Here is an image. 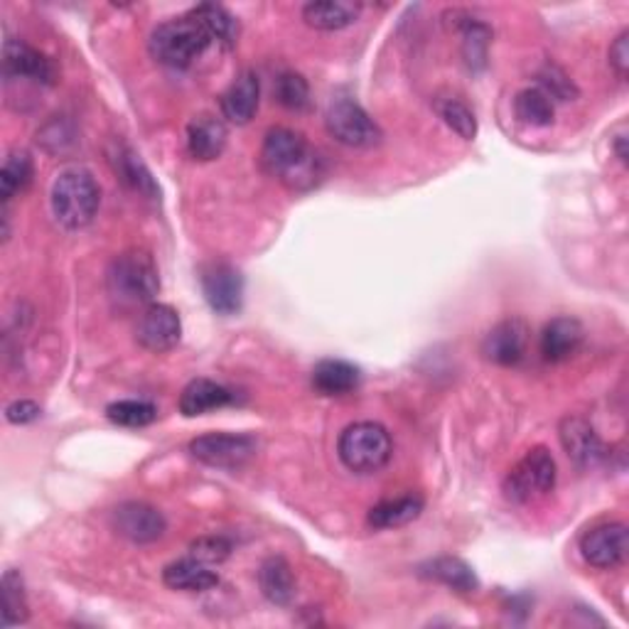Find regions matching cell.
<instances>
[{
  "instance_id": "1",
  "label": "cell",
  "mask_w": 629,
  "mask_h": 629,
  "mask_svg": "<svg viewBox=\"0 0 629 629\" xmlns=\"http://www.w3.org/2000/svg\"><path fill=\"white\" fill-rule=\"evenodd\" d=\"M261 165L268 175L291 189H307L323 175V160L293 128H271L261 148Z\"/></svg>"
},
{
  "instance_id": "2",
  "label": "cell",
  "mask_w": 629,
  "mask_h": 629,
  "mask_svg": "<svg viewBox=\"0 0 629 629\" xmlns=\"http://www.w3.org/2000/svg\"><path fill=\"white\" fill-rule=\"evenodd\" d=\"M102 205V187L86 167H67L53 183L55 219L69 232L84 229L94 222Z\"/></svg>"
},
{
  "instance_id": "3",
  "label": "cell",
  "mask_w": 629,
  "mask_h": 629,
  "mask_svg": "<svg viewBox=\"0 0 629 629\" xmlns=\"http://www.w3.org/2000/svg\"><path fill=\"white\" fill-rule=\"evenodd\" d=\"M108 293L121 307L153 305L160 293V273L151 254L141 248L118 254L106 273Z\"/></svg>"
},
{
  "instance_id": "4",
  "label": "cell",
  "mask_w": 629,
  "mask_h": 629,
  "mask_svg": "<svg viewBox=\"0 0 629 629\" xmlns=\"http://www.w3.org/2000/svg\"><path fill=\"white\" fill-rule=\"evenodd\" d=\"M209 45H212V37L193 13L158 25L148 43L158 62L173 69H187L197 57L205 55Z\"/></svg>"
},
{
  "instance_id": "5",
  "label": "cell",
  "mask_w": 629,
  "mask_h": 629,
  "mask_svg": "<svg viewBox=\"0 0 629 629\" xmlns=\"http://www.w3.org/2000/svg\"><path fill=\"white\" fill-rule=\"evenodd\" d=\"M339 461L347 470L359 475L378 473L392 461V435L382 423L362 421L345 428L337 445Z\"/></svg>"
},
{
  "instance_id": "6",
  "label": "cell",
  "mask_w": 629,
  "mask_h": 629,
  "mask_svg": "<svg viewBox=\"0 0 629 629\" xmlns=\"http://www.w3.org/2000/svg\"><path fill=\"white\" fill-rule=\"evenodd\" d=\"M556 461L546 447H532L504 479V497L514 504H528L554 492Z\"/></svg>"
},
{
  "instance_id": "7",
  "label": "cell",
  "mask_w": 629,
  "mask_h": 629,
  "mask_svg": "<svg viewBox=\"0 0 629 629\" xmlns=\"http://www.w3.org/2000/svg\"><path fill=\"white\" fill-rule=\"evenodd\" d=\"M325 126L329 136L347 148H374L382 143V128L352 98H337L329 104Z\"/></svg>"
},
{
  "instance_id": "8",
  "label": "cell",
  "mask_w": 629,
  "mask_h": 629,
  "mask_svg": "<svg viewBox=\"0 0 629 629\" xmlns=\"http://www.w3.org/2000/svg\"><path fill=\"white\" fill-rule=\"evenodd\" d=\"M258 451L254 435L246 433H207L189 443V453L195 461L219 470H238Z\"/></svg>"
},
{
  "instance_id": "9",
  "label": "cell",
  "mask_w": 629,
  "mask_h": 629,
  "mask_svg": "<svg viewBox=\"0 0 629 629\" xmlns=\"http://www.w3.org/2000/svg\"><path fill=\"white\" fill-rule=\"evenodd\" d=\"M202 293L217 315H236L244 305V276L236 266L212 261L199 271Z\"/></svg>"
},
{
  "instance_id": "10",
  "label": "cell",
  "mask_w": 629,
  "mask_h": 629,
  "mask_svg": "<svg viewBox=\"0 0 629 629\" xmlns=\"http://www.w3.org/2000/svg\"><path fill=\"white\" fill-rule=\"evenodd\" d=\"M532 342V329L519 317L502 319V323L489 329L482 342V354L499 366L522 364Z\"/></svg>"
},
{
  "instance_id": "11",
  "label": "cell",
  "mask_w": 629,
  "mask_h": 629,
  "mask_svg": "<svg viewBox=\"0 0 629 629\" xmlns=\"http://www.w3.org/2000/svg\"><path fill=\"white\" fill-rule=\"evenodd\" d=\"M179 335H183V323H179V315L170 305L153 303L138 317L136 339L148 352H170L179 342Z\"/></svg>"
},
{
  "instance_id": "12",
  "label": "cell",
  "mask_w": 629,
  "mask_h": 629,
  "mask_svg": "<svg viewBox=\"0 0 629 629\" xmlns=\"http://www.w3.org/2000/svg\"><path fill=\"white\" fill-rule=\"evenodd\" d=\"M581 554L587 563L601 571L617 568L627 556V526L622 522L593 526L581 538Z\"/></svg>"
},
{
  "instance_id": "13",
  "label": "cell",
  "mask_w": 629,
  "mask_h": 629,
  "mask_svg": "<svg viewBox=\"0 0 629 629\" xmlns=\"http://www.w3.org/2000/svg\"><path fill=\"white\" fill-rule=\"evenodd\" d=\"M114 528L133 544H151L165 534V516L143 502H126L114 509Z\"/></svg>"
},
{
  "instance_id": "14",
  "label": "cell",
  "mask_w": 629,
  "mask_h": 629,
  "mask_svg": "<svg viewBox=\"0 0 629 629\" xmlns=\"http://www.w3.org/2000/svg\"><path fill=\"white\" fill-rule=\"evenodd\" d=\"M3 74L5 79H30L37 84L55 82V67L49 59L37 53L35 47L25 45L23 39L8 37L3 47Z\"/></svg>"
},
{
  "instance_id": "15",
  "label": "cell",
  "mask_w": 629,
  "mask_h": 629,
  "mask_svg": "<svg viewBox=\"0 0 629 629\" xmlns=\"http://www.w3.org/2000/svg\"><path fill=\"white\" fill-rule=\"evenodd\" d=\"M561 445L566 455L578 467H593L605 457V445L601 441V435L595 433V428L585 421V418L568 416L561 423Z\"/></svg>"
},
{
  "instance_id": "16",
  "label": "cell",
  "mask_w": 629,
  "mask_h": 629,
  "mask_svg": "<svg viewBox=\"0 0 629 629\" xmlns=\"http://www.w3.org/2000/svg\"><path fill=\"white\" fill-rule=\"evenodd\" d=\"M585 339V329L575 317H556L544 327L541 333V354L546 362L561 364L568 362L578 349H581Z\"/></svg>"
},
{
  "instance_id": "17",
  "label": "cell",
  "mask_w": 629,
  "mask_h": 629,
  "mask_svg": "<svg viewBox=\"0 0 629 629\" xmlns=\"http://www.w3.org/2000/svg\"><path fill=\"white\" fill-rule=\"evenodd\" d=\"M258 98H261V84L252 69L238 74L232 86L222 94V114L229 124L246 126L258 112Z\"/></svg>"
},
{
  "instance_id": "18",
  "label": "cell",
  "mask_w": 629,
  "mask_h": 629,
  "mask_svg": "<svg viewBox=\"0 0 629 629\" xmlns=\"http://www.w3.org/2000/svg\"><path fill=\"white\" fill-rule=\"evenodd\" d=\"M226 141H229L226 126L214 116H199L187 128L189 155L195 160H202V163H209V160H217L222 155Z\"/></svg>"
},
{
  "instance_id": "19",
  "label": "cell",
  "mask_w": 629,
  "mask_h": 629,
  "mask_svg": "<svg viewBox=\"0 0 629 629\" xmlns=\"http://www.w3.org/2000/svg\"><path fill=\"white\" fill-rule=\"evenodd\" d=\"M234 404V394L226 386L209 382V378H195L185 386L183 396H179V413L187 418L205 416L217 408H224Z\"/></svg>"
},
{
  "instance_id": "20",
  "label": "cell",
  "mask_w": 629,
  "mask_h": 629,
  "mask_svg": "<svg viewBox=\"0 0 629 629\" xmlns=\"http://www.w3.org/2000/svg\"><path fill=\"white\" fill-rule=\"evenodd\" d=\"M362 382V372L345 359H323L313 369V386L323 396L352 394Z\"/></svg>"
},
{
  "instance_id": "21",
  "label": "cell",
  "mask_w": 629,
  "mask_h": 629,
  "mask_svg": "<svg viewBox=\"0 0 629 629\" xmlns=\"http://www.w3.org/2000/svg\"><path fill=\"white\" fill-rule=\"evenodd\" d=\"M163 581L167 587H173V591L205 593L219 585V575L212 571V566H207L189 556L183 558V561L170 563L163 571Z\"/></svg>"
},
{
  "instance_id": "22",
  "label": "cell",
  "mask_w": 629,
  "mask_h": 629,
  "mask_svg": "<svg viewBox=\"0 0 629 629\" xmlns=\"http://www.w3.org/2000/svg\"><path fill=\"white\" fill-rule=\"evenodd\" d=\"M359 13H362V5L349 3V0H315L303 8L305 23L315 30H325V33L349 27Z\"/></svg>"
},
{
  "instance_id": "23",
  "label": "cell",
  "mask_w": 629,
  "mask_h": 629,
  "mask_svg": "<svg viewBox=\"0 0 629 629\" xmlns=\"http://www.w3.org/2000/svg\"><path fill=\"white\" fill-rule=\"evenodd\" d=\"M258 585H261V593L266 595L268 603L281 605V607L293 603L295 578L286 558L281 556L266 558L261 571H258Z\"/></svg>"
},
{
  "instance_id": "24",
  "label": "cell",
  "mask_w": 629,
  "mask_h": 629,
  "mask_svg": "<svg viewBox=\"0 0 629 629\" xmlns=\"http://www.w3.org/2000/svg\"><path fill=\"white\" fill-rule=\"evenodd\" d=\"M423 512V499L418 494L398 497V499H386V502L376 504L372 512H369L366 522L372 528H398L416 522Z\"/></svg>"
},
{
  "instance_id": "25",
  "label": "cell",
  "mask_w": 629,
  "mask_h": 629,
  "mask_svg": "<svg viewBox=\"0 0 629 629\" xmlns=\"http://www.w3.org/2000/svg\"><path fill=\"white\" fill-rule=\"evenodd\" d=\"M423 575L433 578V581L443 583L451 587V591L463 593V595L479 591V581L473 568L465 561H461V558H453V556L435 558V561H431L423 568Z\"/></svg>"
},
{
  "instance_id": "26",
  "label": "cell",
  "mask_w": 629,
  "mask_h": 629,
  "mask_svg": "<svg viewBox=\"0 0 629 629\" xmlns=\"http://www.w3.org/2000/svg\"><path fill=\"white\" fill-rule=\"evenodd\" d=\"M202 27L212 37V43H219L224 47H234L236 39H238V20L229 13L226 8L222 5H214V3H202L197 5L195 10H189Z\"/></svg>"
},
{
  "instance_id": "27",
  "label": "cell",
  "mask_w": 629,
  "mask_h": 629,
  "mask_svg": "<svg viewBox=\"0 0 629 629\" xmlns=\"http://www.w3.org/2000/svg\"><path fill=\"white\" fill-rule=\"evenodd\" d=\"M514 114L522 124L526 126H536V128H546L554 124V116H556V106H554V98L544 94L538 86L532 89H524V92H519L514 98Z\"/></svg>"
},
{
  "instance_id": "28",
  "label": "cell",
  "mask_w": 629,
  "mask_h": 629,
  "mask_svg": "<svg viewBox=\"0 0 629 629\" xmlns=\"http://www.w3.org/2000/svg\"><path fill=\"white\" fill-rule=\"evenodd\" d=\"M114 163H116V173L121 175L124 183L131 189H136L138 195H143L148 199L158 197V187H155L153 175L148 173V167L143 165L141 155H136L131 148H121L118 155L114 158Z\"/></svg>"
},
{
  "instance_id": "29",
  "label": "cell",
  "mask_w": 629,
  "mask_h": 629,
  "mask_svg": "<svg viewBox=\"0 0 629 629\" xmlns=\"http://www.w3.org/2000/svg\"><path fill=\"white\" fill-rule=\"evenodd\" d=\"M33 179V160L27 153H10L0 170V197H3V207H8L10 199L23 193Z\"/></svg>"
},
{
  "instance_id": "30",
  "label": "cell",
  "mask_w": 629,
  "mask_h": 629,
  "mask_svg": "<svg viewBox=\"0 0 629 629\" xmlns=\"http://www.w3.org/2000/svg\"><path fill=\"white\" fill-rule=\"evenodd\" d=\"M27 595L23 578L15 571H5L3 575V627L23 625L27 620Z\"/></svg>"
},
{
  "instance_id": "31",
  "label": "cell",
  "mask_w": 629,
  "mask_h": 629,
  "mask_svg": "<svg viewBox=\"0 0 629 629\" xmlns=\"http://www.w3.org/2000/svg\"><path fill=\"white\" fill-rule=\"evenodd\" d=\"M435 112L443 118L445 126H451L457 136L465 138V141H473V138L477 136V118L470 112V106L463 104L461 98H455V96L438 98Z\"/></svg>"
},
{
  "instance_id": "32",
  "label": "cell",
  "mask_w": 629,
  "mask_h": 629,
  "mask_svg": "<svg viewBox=\"0 0 629 629\" xmlns=\"http://www.w3.org/2000/svg\"><path fill=\"white\" fill-rule=\"evenodd\" d=\"M108 421L124 428H143L151 426L158 418V406L151 401H136V398H128V401H116L106 408Z\"/></svg>"
},
{
  "instance_id": "33",
  "label": "cell",
  "mask_w": 629,
  "mask_h": 629,
  "mask_svg": "<svg viewBox=\"0 0 629 629\" xmlns=\"http://www.w3.org/2000/svg\"><path fill=\"white\" fill-rule=\"evenodd\" d=\"M276 98L291 112H305L311 106V86L301 74L283 72L276 79Z\"/></svg>"
},
{
  "instance_id": "34",
  "label": "cell",
  "mask_w": 629,
  "mask_h": 629,
  "mask_svg": "<svg viewBox=\"0 0 629 629\" xmlns=\"http://www.w3.org/2000/svg\"><path fill=\"white\" fill-rule=\"evenodd\" d=\"M461 27H463V37H465L463 53H465L467 65H470L473 69L485 67L487 47H489V39H492V30L482 23H475L473 18H467L465 23H461Z\"/></svg>"
},
{
  "instance_id": "35",
  "label": "cell",
  "mask_w": 629,
  "mask_h": 629,
  "mask_svg": "<svg viewBox=\"0 0 629 629\" xmlns=\"http://www.w3.org/2000/svg\"><path fill=\"white\" fill-rule=\"evenodd\" d=\"M189 556L207 566H219L232 556V541L224 536H199L197 541L189 546Z\"/></svg>"
},
{
  "instance_id": "36",
  "label": "cell",
  "mask_w": 629,
  "mask_h": 629,
  "mask_svg": "<svg viewBox=\"0 0 629 629\" xmlns=\"http://www.w3.org/2000/svg\"><path fill=\"white\" fill-rule=\"evenodd\" d=\"M538 89L551 98H558V102H573L578 96L575 84L558 67H546L544 72L538 74Z\"/></svg>"
},
{
  "instance_id": "37",
  "label": "cell",
  "mask_w": 629,
  "mask_h": 629,
  "mask_svg": "<svg viewBox=\"0 0 629 629\" xmlns=\"http://www.w3.org/2000/svg\"><path fill=\"white\" fill-rule=\"evenodd\" d=\"M610 67L615 69V74L625 79L629 72V33H625L615 39L610 47Z\"/></svg>"
},
{
  "instance_id": "38",
  "label": "cell",
  "mask_w": 629,
  "mask_h": 629,
  "mask_svg": "<svg viewBox=\"0 0 629 629\" xmlns=\"http://www.w3.org/2000/svg\"><path fill=\"white\" fill-rule=\"evenodd\" d=\"M39 406L33 401H15L5 408V418L10 423L15 426H25V423H33L39 418Z\"/></svg>"
},
{
  "instance_id": "39",
  "label": "cell",
  "mask_w": 629,
  "mask_h": 629,
  "mask_svg": "<svg viewBox=\"0 0 629 629\" xmlns=\"http://www.w3.org/2000/svg\"><path fill=\"white\" fill-rule=\"evenodd\" d=\"M617 155H620L622 163H627V151H625V136H617Z\"/></svg>"
}]
</instances>
